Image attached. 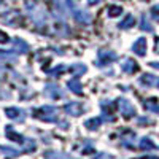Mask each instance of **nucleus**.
<instances>
[{
	"label": "nucleus",
	"mask_w": 159,
	"mask_h": 159,
	"mask_svg": "<svg viewBox=\"0 0 159 159\" xmlns=\"http://www.w3.org/2000/svg\"><path fill=\"white\" fill-rule=\"evenodd\" d=\"M57 110L51 105H45V107L38 108V110H34V116L42 119V121H48V123H54L57 121Z\"/></svg>",
	"instance_id": "nucleus-1"
},
{
	"label": "nucleus",
	"mask_w": 159,
	"mask_h": 159,
	"mask_svg": "<svg viewBox=\"0 0 159 159\" xmlns=\"http://www.w3.org/2000/svg\"><path fill=\"white\" fill-rule=\"evenodd\" d=\"M116 59V54L111 51H99V59H97V65L105 67V65L111 64V61Z\"/></svg>",
	"instance_id": "nucleus-2"
},
{
	"label": "nucleus",
	"mask_w": 159,
	"mask_h": 159,
	"mask_svg": "<svg viewBox=\"0 0 159 159\" xmlns=\"http://www.w3.org/2000/svg\"><path fill=\"white\" fill-rule=\"evenodd\" d=\"M65 111L69 115H73V116H80L83 113V105L80 102H70L65 105Z\"/></svg>",
	"instance_id": "nucleus-3"
},
{
	"label": "nucleus",
	"mask_w": 159,
	"mask_h": 159,
	"mask_svg": "<svg viewBox=\"0 0 159 159\" xmlns=\"http://www.w3.org/2000/svg\"><path fill=\"white\" fill-rule=\"evenodd\" d=\"M140 84L159 88V76H154V75H150V73H145V75L140 78Z\"/></svg>",
	"instance_id": "nucleus-4"
},
{
	"label": "nucleus",
	"mask_w": 159,
	"mask_h": 159,
	"mask_svg": "<svg viewBox=\"0 0 159 159\" xmlns=\"http://www.w3.org/2000/svg\"><path fill=\"white\" fill-rule=\"evenodd\" d=\"M7 115H8V118L10 119H13V121H18V123H21V121H24V111L22 110H19V108H7Z\"/></svg>",
	"instance_id": "nucleus-5"
},
{
	"label": "nucleus",
	"mask_w": 159,
	"mask_h": 159,
	"mask_svg": "<svg viewBox=\"0 0 159 159\" xmlns=\"http://www.w3.org/2000/svg\"><path fill=\"white\" fill-rule=\"evenodd\" d=\"M119 107H121V111H123V115L126 116V118H130V116H134L135 115V108L132 107V105L127 102V100H119Z\"/></svg>",
	"instance_id": "nucleus-6"
},
{
	"label": "nucleus",
	"mask_w": 159,
	"mask_h": 159,
	"mask_svg": "<svg viewBox=\"0 0 159 159\" xmlns=\"http://www.w3.org/2000/svg\"><path fill=\"white\" fill-rule=\"evenodd\" d=\"M132 49H134L135 54L145 56V52H147V40H145V38H139L137 42L134 43V46H132Z\"/></svg>",
	"instance_id": "nucleus-7"
},
{
	"label": "nucleus",
	"mask_w": 159,
	"mask_h": 159,
	"mask_svg": "<svg viewBox=\"0 0 159 159\" xmlns=\"http://www.w3.org/2000/svg\"><path fill=\"white\" fill-rule=\"evenodd\" d=\"M7 135L10 137V140H13V142H18V143H27V139H24L21 134H18V132L13 129V127H7Z\"/></svg>",
	"instance_id": "nucleus-8"
},
{
	"label": "nucleus",
	"mask_w": 159,
	"mask_h": 159,
	"mask_svg": "<svg viewBox=\"0 0 159 159\" xmlns=\"http://www.w3.org/2000/svg\"><path fill=\"white\" fill-rule=\"evenodd\" d=\"M123 72L124 73H134V72H137V69H139V65L132 61V59H126L124 62H123Z\"/></svg>",
	"instance_id": "nucleus-9"
},
{
	"label": "nucleus",
	"mask_w": 159,
	"mask_h": 159,
	"mask_svg": "<svg viewBox=\"0 0 159 159\" xmlns=\"http://www.w3.org/2000/svg\"><path fill=\"white\" fill-rule=\"evenodd\" d=\"M46 96L51 97V99H59V97H64V92L57 86H48L46 88Z\"/></svg>",
	"instance_id": "nucleus-10"
},
{
	"label": "nucleus",
	"mask_w": 159,
	"mask_h": 159,
	"mask_svg": "<svg viewBox=\"0 0 159 159\" xmlns=\"http://www.w3.org/2000/svg\"><path fill=\"white\" fill-rule=\"evenodd\" d=\"M67 84H69V88H70L73 92H76V94H81V92H83V91H81L83 88H81V83H80L78 76H76V78H73V80H70V81H69Z\"/></svg>",
	"instance_id": "nucleus-11"
},
{
	"label": "nucleus",
	"mask_w": 159,
	"mask_h": 159,
	"mask_svg": "<svg viewBox=\"0 0 159 159\" xmlns=\"http://www.w3.org/2000/svg\"><path fill=\"white\" fill-rule=\"evenodd\" d=\"M73 16H75V19L80 21V22H88V21H89V15H88V13H84L83 10H75V11H73Z\"/></svg>",
	"instance_id": "nucleus-12"
},
{
	"label": "nucleus",
	"mask_w": 159,
	"mask_h": 159,
	"mask_svg": "<svg viewBox=\"0 0 159 159\" xmlns=\"http://www.w3.org/2000/svg\"><path fill=\"white\" fill-rule=\"evenodd\" d=\"M102 113H103V116L108 119H113V111H111V103H108V102H102Z\"/></svg>",
	"instance_id": "nucleus-13"
},
{
	"label": "nucleus",
	"mask_w": 159,
	"mask_h": 159,
	"mask_svg": "<svg viewBox=\"0 0 159 159\" xmlns=\"http://www.w3.org/2000/svg\"><path fill=\"white\" fill-rule=\"evenodd\" d=\"M134 22H135L134 16H132V15H127L126 19H124L123 22H119V29H129V27H132V25H134Z\"/></svg>",
	"instance_id": "nucleus-14"
},
{
	"label": "nucleus",
	"mask_w": 159,
	"mask_h": 159,
	"mask_svg": "<svg viewBox=\"0 0 159 159\" xmlns=\"http://www.w3.org/2000/svg\"><path fill=\"white\" fill-rule=\"evenodd\" d=\"M145 108L150 110V111H157L159 113V103H157L156 99H150V100L145 102Z\"/></svg>",
	"instance_id": "nucleus-15"
},
{
	"label": "nucleus",
	"mask_w": 159,
	"mask_h": 159,
	"mask_svg": "<svg viewBox=\"0 0 159 159\" xmlns=\"http://www.w3.org/2000/svg\"><path fill=\"white\" fill-rule=\"evenodd\" d=\"M45 159H69V156H65L64 153H57V151H46Z\"/></svg>",
	"instance_id": "nucleus-16"
},
{
	"label": "nucleus",
	"mask_w": 159,
	"mask_h": 159,
	"mask_svg": "<svg viewBox=\"0 0 159 159\" xmlns=\"http://www.w3.org/2000/svg\"><path fill=\"white\" fill-rule=\"evenodd\" d=\"M72 72H73V76L83 75V73H86V65H83V64H73L72 65Z\"/></svg>",
	"instance_id": "nucleus-17"
},
{
	"label": "nucleus",
	"mask_w": 159,
	"mask_h": 159,
	"mask_svg": "<svg viewBox=\"0 0 159 159\" xmlns=\"http://www.w3.org/2000/svg\"><path fill=\"white\" fill-rule=\"evenodd\" d=\"M100 123H102V121H100L99 118H92V119H89V121L84 123V126H86L88 129H91V130H96V129L100 126Z\"/></svg>",
	"instance_id": "nucleus-18"
},
{
	"label": "nucleus",
	"mask_w": 159,
	"mask_h": 159,
	"mask_svg": "<svg viewBox=\"0 0 159 159\" xmlns=\"http://www.w3.org/2000/svg\"><path fill=\"white\" fill-rule=\"evenodd\" d=\"M140 27H142L143 30H147V32H153V25H151V22H148L147 15L142 16V25H140Z\"/></svg>",
	"instance_id": "nucleus-19"
},
{
	"label": "nucleus",
	"mask_w": 159,
	"mask_h": 159,
	"mask_svg": "<svg viewBox=\"0 0 159 159\" xmlns=\"http://www.w3.org/2000/svg\"><path fill=\"white\" fill-rule=\"evenodd\" d=\"M140 148L142 150H153L154 148V143L150 139H142L140 140Z\"/></svg>",
	"instance_id": "nucleus-20"
},
{
	"label": "nucleus",
	"mask_w": 159,
	"mask_h": 159,
	"mask_svg": "<svg viewBox=\"0 0 159 159\" xmlns=\"http://www.w3.org/2000/svg\"><path fill=\"white\" fill-rule=\"evenodd\" d=\"M0 150H2V151H5V156H7V157H16V156L19 154V151H18V150L7 148V147H0Z\"/></svg>",
	"instance_id": "nucleus-21"
},
{
	"label": "nucleus",
	"mask_w": 159,
	"mask_h": 159,
	"mask_svg": "<svg viewBox=\"0 0 159 159\" xmlns=\"http://www.w3.org/2000/svg\"><path fill=\"white\" fill-rule=\"evenodd\" d=\"M15 46H16V49H19V52H21V51L25 52V51H27V48H29L27 43H24L22 40H16V42H15ZM16 49H15V51H16Z\"/></svg>",
	"instance_id": "nucleus-22"
},
{
	"label": "nucleus",
	"mask_w": 159,
	"mask_h": 159,
	"mask_svg": "<svg viewBox=\"0 0 159 159\" xmlns=\"http://www.w3.org/2000/svg\"><path fill=\"white\" fill-rule=\"evenodd\" d=\"M110 16H118V15H121L123 13V8L121 7H110Z\"/></svg>",
	"instance_id": "nucleus-23"
},
{
	"label": "nucleus",
	"mask_w": 159,
	"mask_h": 159,
	"mask_svg": "<svg viewBox=\"0 0 159 159\" xmlns=\"http://www.w3.org/2000/svg\"><path fill=\"white\" fill-rule=\"evenodd\" d=\"M64 70H65L64 65H59V67H56L54 70H51V72H49V75H51V76H54V75H57V73H62Z\"/></svg>",
	"instance_id": "nucleus-24"
},
{
	"label": "nucleus",
	"mask_w": 159,
	"mask_h": 159,
	"mask_svg": "<svg viewBox=\"0 0 159 159\" xmlns=\"http://www.w3.org/2000/svg\"><path fill=\"white\" fill-rule=\"evenodd\" d=\"M151 13H153V16H154V19L159 22V7H154L153 10H151Z\"/></svg>",
	"instance_id": "nucleus-25"
},
{
	"label": "nucleus",
	"mask_w": 159,
	"mask_h": 159,
	"mask_svg": "<svg viewBox=\"0 0 159 159\" xmlns=\"http://www.w3.org/2000/svg\"><path fill=\"white\" fill-rule=\"evenodd\" d=\"M5 42H8V35L3 34V32H0V43H5Z\"/></svg>",
	"instance_id": "nucleus-26"
},
{
	"label": "nucleus",
	"mask_w": 159,
	"mask_h": 159,
	"mask_svg": "<svg viewBox=\"0 0 159 159\" xmlns=\"http://www.w3.org/2000/svg\"><path fill=\"white\" fill-rule=\"evenodd\" d=\"M100 2H102V0H89V5H97Z\"/></svg>",
	"instance_id": "nucleus-27"
},
{
	"label": "nucleus",
	"mask_w": 159,
	"mask_h": 159,
	"mask_svg": "<svg viewBox=\"0 0 159 159\" xmlns=\"http://www.w3.org/2000/svg\"><path fill=\"white\" fill-rule=\"evenodd\" d=\"M151 67H153V69H157V70H159V62H151Z\"/></svg>",
	"instance_id": "nucleus-28"
},
{
	"label": "nucleus",
	"mask_w": 159,
	"mask_h": 159,
	"mask_svg": "<svg viewBox=\"0 0 159 159\" xmlns=\"http://www.w3.org/2000/svg\"><path fill=\"white\" fill-rule=\"evenodd\" d=\"M140 159H159V157H156V156H145V157H140Z\"/></svg>",
	"instance_id": "nucleus-29"
}]
</instances>
